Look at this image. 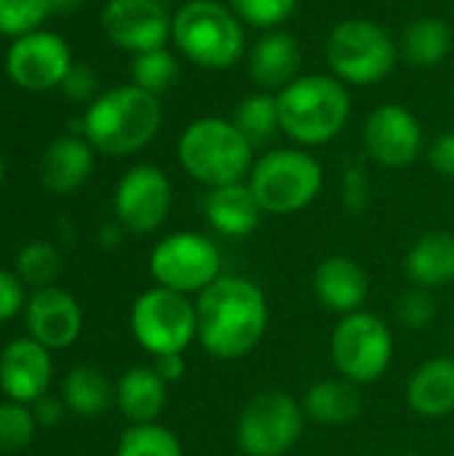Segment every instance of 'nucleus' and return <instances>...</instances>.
Segmentation results:
<instances>
[{
	"mask_svg": "<svg viewBox=\"0 0 454 456\" xmlns=\"http://www.w3.org/2000/svg\"><path fill=\"white\" fill-rule=\"evenodd\" d=\"M171 40L190 64L201 69H230L246 53V27L219 0H187L177 8Z\"/></svg>",
	"mask_w": 454,
	"mask_h": 456,
	"instance_id": "5",
	"label": "nucleus"
},
{
	"mask_svg": "<svg viewBox=\"0 0 454 456\" xmlns=\"http://www.w3.org/2000/svg\"><path fill=\"white\" fill-rule=\"evenodd\" d=\"M179 80V56L171 53L166 45L136 53L131 61V83L147 94L161 96Z\"/></svg>",
	"mask_w": 454,
	"mask_h": 456,
	"instance_id": "29",
	"label": "nucleus"
},
{
	"mask_svg": "<svg viewBox=\"0 0 454 456\" xmlns=\"http://www.w3.org/2000/svg\"><path fill=\"white\" fill-rule=\"evenodd\" d=\"M62 401L72 414L91 419V417H102L112 406L115 387L99 369L75 366L62 382Z\"/></svg>",
	"mask_w": 454,
	"mask_h": 456,
	"instance_id": "27",
	"label": "nucleus"
},
{
	"mask_svg": "<svg viewBox=\"0 0 454 456\" xmlns=\"http://www.w3.org/2000/svg\"><path fill=\"white\" fill-rule=\"evenodd\" d=\"M35 425L32 409L24 403H0V454L24 449L35 436Z\"/></svg>",
	"mask_w": 454,
	"mask_h": 456,
	"instance_id": "34",
	"label": "nucleus"
},
{
	"mask_svg": "<svg viewBox=\"0 0 454 456\" xmlns=\"http://www.w3.org/2000/svg\"><path fill=\"white\" fill-rule=\"evenodd\" d=\"M51 3V13H70L75 11L83 0H48Z\"/></svg>",
	"mask_w": 454,
	"mask_h": 456,
	"instance_id": "42",
	"label": "nucleus"
},
{
	"mask_svg": "<svg viewBox=\"0 0 454 456\" xmlns=\"http://www.w3.org/2000/svg\"><path fill=\"white\" fill-rule=\"evenodd\" d=\"M407 403L423 419H444L454 411V358H431L407 382Z\"/></svg>",
	"mask_w": 454,
	"mask_h": 456,
	"instance_id": "22",
	"label": "nucleus"
},
{
	"mask_svg": "<svg viewBox=\"0 0 454 456\" xmlns=\"http://www.w3.org/2000/svg\"><path fill=\"white\" fill-rule=\"evenodd\" d=\"M300 0H227L230 11L252 29H281L297 11Z\"/></svg>",
	"mask_w": 454,
	"mask_h": 456,
	"instance_id": "32",
	"label": "nucleus"
},
{
	"mask_svg": "<svg viewBox=\"0 0 454 456\" xmlns=\"http://www.w3.org/2000/svg\"><path fill=\"white\" fill-rule=\"evenodd\" d=\"M128 326L142 350L153 358L166 353H185L198 339L195 305L171 289L153 286L131 305Z\"/></svg>",
	"mask_w": 454,
	"mask_h": 456,
	"instance_id": "8",
	"label": "nucleus"
},
{
	"mask_svg": "<svg viewBox=\"0 0 454 456\" xmlns=\"http://www.w3.org/2000/svg\"><path fill=\"white\" fill-rule=\"evenodd\" d=\"M246 72L257 91L278 94L302 75V45L289 29L262 32L246 51Z\"/></svg>",
	"mask_w": 454,
	"mask_h": 456,
	"instance_id": "18",
	"label": "nucleus"
},
{
	"mask_svg": "<svg viewBox=\"0 0 454 456\" xmlns=\"http://www.w3.org/2000/svg\"><path fill=\"white\" fill-rule=\"evenodd\" d=\"M305 409L281 390H265L246 401L235 422V444L246 456H284L305 430Z\"/></svg>",
	"mask_w": 454,
	"mask_h": 456,
	"instance_id": "9",
	"label": "nucleus"
},
{
	"mask_svg": "<svg viewBox=\"0 0 454 456\" xmlns=\"http://www.w3.org/2000/svg\"><path fill=\"white\" fill-rule=\"evenodd\" d=\"M72 64L75 61L67 40L51 29H35L29 35L11 40L3 61L8 80L16 88L32 94H43L62 86Z\"/></svg>",
	"mask_w": 454,
	"mask_h": 456,
	"instance_id": "12",
	"label": "nucleus"
},
{
	"mask_svg": "<svg viewBox=\"0 0 454 456\" xmlns=\"http://www.w3.org/2000/svg\"><path fill=\"white\" fill-rule=\"evenodd\" d=\"M51 350L29 337L8 342L0 353V390L13 403L29 406L43 398L51 387Z\"/></svg>",
	"mask_w": 454,
	"mask_h": 456,
	"instance_id": "17",
	"label": "nucleus"
},
{
	"mask_svg": "<svg viewBox=\"0 0 454 456\" xmlns=\"http://www.w3.org/2000/svg\"><path fill=\"white\" fill-rule=\"evenodd\" d=\"M367 195H369V179H367V174L359 166H351L343 174V200L351 208H361L367 203Z\"/></svg>",
	"mask_w": 454,
	"mask_h": 456,
	"instance_id": "39",
	"label": "nucleus"
},
{
	"mask_svg": "<svg viewBox=\"0 0 454 456\" xmlns=\"http://www.w3.org/2000/svg\"><path fill=\"white\" fill-rule=\"evenodd\" d=\"M153 369H155V374H158L166 385H169V382H179V379L185 377V371H187L182 353L155 355V358H153Z\"/></svg>",
	"mask_w": 454,
	"mask_h": 456,
	"instance_id": "40",
	"label": "nucleus"
},
{
	"mask_svg": "<svg viewBox=\"0 0 454 456\" xmlns=\"http://www.w3.org/2000/svg\"><path fill=\"white\" fill-rule=\"evenodd\" d=\"M423 126L412 110L388 102L369 112L364 123V147L383 168H407L423 152Z\"/></svg>",
	"mask_w": 454,
	"mask_h": 456,
	"instance_id": "15",
	"label": "nucleus"
},
{
	"mask_svg": "<svg viewBox=\"0 0 454 456\" xmlns=\"http://www.w3.org/2000/svg\"><path fill=\"white\" fill-rule=\"evenodd\" d=\"M281 134L297 147H321L343 134L351 120V91L332 72H310L276 94Z\"/></svg>",
	"mask_w": 454,
	"mask_h": 456,
	"instance_id": "3",
	"label": "nucleus"
},
{
	"mask_svg": "<svg viewBox=\"0 0 454 456\" xmlns=\"http://www.w3.org/2000/svg\"><path fill=\"white\" fill-rule=\"evenodd\" d=\"M174 16L161 0H107L102 29L112 45L128 53L163 48L171 40Z\"/></svg>",
	"mask_w": 454,
	"mask_h": 456,
	"instance_id": "14",
	"label": "nucleus"
},
{
	"mask_svg": "<svg viewBox=\"0 0 454 456\" xmlns=\"http://www.w3.org/2000/svg\"><path fill=\"white\" fill-rule=\"evenodd\" d=\"M115 403L131 425H150L166 406V382L153 366H134L115 385Z\"/></svg>",
	"mask_w": 454,
	"mask_h": 456,
	"instance_id": "25",
	"label": "nucleus"
},
{
	"mask_svg": "<svg viewBox=\"0 0 454 456\" xmlns=\"http://www.w3.org/2000/svg\"><path fill=\"white\" fill-rule=\"evenodd\" d=\"M324 56L340 83L361 88L385 80L401 53L399 40H393V35L383 24L353 16L332 27Z\"/></svg>",
	"mask_w": 454,
	"mask_h": 456,
	"instance_id": "7",
	"label": "nucleus"
},
{
	"mask_svg": "<svg viewBox=\"0 0 454 456\" xmlns=\"http://www.w3.org/2000/svg\"><path fill=\"white\" fill-rule=\"evenodd\" d=\"M3 176H5V163H3V155H0V184H3Z\"/></svg>",
	"mask_w": 454,
	"mask_h": 456,
	"instance_id": "43",
	"label": "nucleus"
},
{
	"mask_svg": "<svg viewBox=\"0 0 454 456\" xmlns=\"http://www.w3.org/2000/svg\"><path fill=\"white\" fill-rule=\"evenodd\" d=\"M182 171L198 184L214 190L246 182L254 166V144L227 118H198L185 126L177 142Z\"/></svg>",
	"mask_w": 454,
	"mask_h": 456,
	"instance_id": "4",
	"label": "nucleus"
},
{
	"mask_svg": "<svg viewBox=\"0 0 454 456\" xmlns=\"http://www.w3.org/2000/svg\"><path fill=\"white\" fill-rule=\"evenodd\" d=\"M174 203V187L163 168L153 163H139L128 168L118 187H115V216L118 224L128 232L147 235L155 232L171 211Z\"/></svg>",
	"mask_w": 454,
	"mask_h": 456,
	"instance_id": "13",
	"label": "nucleus"
},
{
	"mask_svg": "<svg viewBox=\"0 0 454 456\" xmlns=\"http://www.w3.org/2000/svg\"><path fill=\"white\" fill-rule=\"evenodd\" d=\"M48 16H54L48 0H0V35L16 40L43 29Z\"/></svg>",
	"mask_w": 454,
	"mask_h": 456,
	"instance_id": "33",
	"label": "nucleus"
},
{
	"mask_svg": "<svg viewBox=\"0 0 454 456\" xmlns=\"http://www.w3.org/2000/svg\"><path fill=\"white\" fill-rule=\"evenodd\" d=\"M396 315L399 321L412 329V331H423L428 323H433L436 318V302L431 297L428 289H412V291H404L396 302Z\"/></svg>",
	"mask_w": 454,
	"mask_h": 456,
	"instance_id": "35",
	"label": "nucleus"
},
{
	"mask_svg": "<svg viewBox=\"0 0 454 456\" xmlns=\"http://www.w3.org/2000/svg\"><path fill=\"white\" fill-rule=\"evenodd\" d=\"M64 409H67L64 401H56V398H51V395H43V398H37V401L32 403V417H35L37 425L51 428V425H56V422L62 419V411H64Z\"/></svg>",
	"mask_w": 454,
	"mask_h": 456,
	"instance_id": "41",
	"label": "nucleus"
},
{
	"mask_svg": "<svg viewBox=\"0 0 454 456\" xmlns=\"http://www.w3.org/2000/svg\"><path fill=\"white\" fill-rule=\"evenodd\" d=\"M452 456H454V454H452Z\"/></svg>",
	"mask_w": 454,
	"mask_h": 456,
	"instance_id": "45",
	"label": "nucleus"
},
{
	"mask_svg": "<svg viewBox=\"0 0 454 456\" xmlns=\"http://www.w3.org/2000/svg\"><path fill=\"white\" fill-rule=\"evenodd\" d=\"M222 270V254L217 243L193 230L166 235L150 254V273L158 286L179 291L185 297L209 289Z\"/></svg>",
	"mask_w": 454,
	"mask_h": 456,
	"instance_id": "11",
	"label": "nucleus"
},
{
	"mask_svg": "<svg viewBox=\"0 0 454 456\" xmlns=\"http://www.w3.org/2000/svg\"><path fill=\"white\" fill-rule=\"evenodd\" d=\"M163 126V107L155 94L139 86H115L102 91L80 120V136L110 158H126L144 150Z\"/></svg>",
	"mask_w": 454,
	"mask_h": 456,
	"instance_id": "2",
	"label": "nucleus"
},
{
	"mask_svg": "<svg viewBox=\"0 0 454 456\" xmlns=\"http://www.w3.org/2000/svg\"><path fill=\"white\" fill-rule=\"evenodd\" d=\"M115 456H182V444L169 428L158 422L131 425L123 430Z\"/></svg>",
	"mask_w": 454,
	"mask_h": 456,
	"instance_id": "31",
	"label": "nucleus"
},
{
	"mask_svg": "<svg viewBox=\"0 0 454 456\" xmlns=\"http://www.w3.org/2000/svg\"><path fill=\"white\" fill-rule=\"evenodd\" d=\"M62 94L67 96V99H72V102H94L99 94H96V88H99V80H96V75H94V69L91 67H86V64H72L70 67V72L64 75V80H62Z\"/></svg>",
	"mask_w": 454,
	"mask_h": 456,
	"instance_id": "36",
	"label": "nucleus"
},
{
	"mask_svg": "<svg viewBox=\"0 0 454 456\" xmlns=\"http://www.w3.org/2000/svg\"><path fill=\"white\" fill-rule=\"evenodd\" d=\"M182 3H187V0H182Z\"/></svg>",
	"mask_w": 454,
	"mask_h": 456,
	"instance_id": "44",
	"label": "nucleus"
},
{
	"mask_svg": "<svg viewBox=\"0 0 454 456\" xmlns=\"http://www.w3.org/2000/svg\"><path fill=\"white\" fill-rule=\"evenodd\" d=\"M238 131L254 144H268L281 134V118H278V99L270 91H254L244 96L230 118Z\"/></svg>",
	"mask_w": 454,
	"mask_h": 456,
	"instance_id": "28",
	"label": "nucleus"
},
{
	"mask_svg": "<svg viewBox=\"0 0 454 456\" xmlns=\"http://www.w3.org/2000/svg\"><path fill=\"white\" fill-rule=\"evenodd\" d=\"M94 147L86 142V136L64 134L48 142L37 160V179L48 192L67 195L86 184V179L94 171Z\"/></svg>",
	"mask_w": 454,
	"mask_h": 456,
	"instance_id": "20",
	"label": "nucleus"
},
{
	"mask_svg": "<svg viewBox=\"0 0 454 456\" xmlns=\"http://www.w3.org/2000/svg\"><path fill=\"white\" fill-rule=\"evenodd\" d=\"M59 273H62V254L48 240H32L16 256V278L24 286H32L35 291L54 286Z\"/></svg>",
	"mask_w": 454,
	"mask_h": 456,
	"instance_id": "30",
	"label": "nucleus"
},
{
	"mask_svg": "<svg viewBox=\"0 0 454 456\" xmlns=\"http://www.w3.org/2000/svg\"><path fill=\"white\" fill-rule=\"evenodd\" d=\"M404 270L417 289H442L454 281V235L444 230L425 232L409 248Z\"/></svg>",
	"mask_w": 454,
	"mask_h": 456,
	"instance_id": "24",
	"label": "nucleus"
},
{
	"mask_svg": "<svg viewBox=\"0 0 454 456\" xmlns=\"http://www.w3.org/2000/svg\"><path fill=\"white\" fill-rule=\"evenodd\" d=\"M313 294L326 310L343 318L364 307L369 297V275L351 256H326L313 270Z\"/></svg>",
	"mask_w": 454,
	"mask_h": 456,
	"instance_id": "19",
	"label": "nucleus"
},
{
	"mask_svg": "<svg viewBox=\"0 0 454 456\" xmlns=\"http://www.w3.org/2000/svg\"><path fill=\"white\" fill-rule=\"evenodd\" d=\"M206 222L225 238H246L262 222V208L246 182L214 187L206 195Z\"/></svg>",
	"mask_w": 454,
	"mask_h": 456,
	"instance_id": "21",
	"label": "nucleus"
},
{
	"mask_svg": "<svg viewBox=\"0 0 454 456\" xmlns=\"http://www.w3.org/2000/svg\"><path fill=\"white\" fill-rule=\"evenodd\" d=\"M246 184L265 214L289 216L318 198L324 168L305 147H276L254 160Z\"/></svg>",
	"mask_w": 454,
	"mask_h": 456,
	"instance_id": "6",
	"label": "nucleus"
},
{
	"mask_svg": "<svg viewBox=\"0 0 454 456\" xmlns=\"http://www.w3.org/2000/svg\"><path fill=\"white\" fill-rule=\"evenodd\" d=\"M454 32L442 16H417L399 37V53L420 69L439 67L452 53Z\"/></svg>",
	"mask_w": 454,
	"mask_h": 456,
	"instance_id": "26",
	"label": "nucleus"
},
{
	"mask_svg": "<svg viewBox=\"0 0 454 456\" xmlns=\"http://www.w3.org/2000/svg\"><path fill=\"white\" fill-rule=\"evenodd\" d=\"M24 289L21 281L13 273L0 270V323L11 321L24 307Z\"/></svg>",
	"mask_w": 454,
	"mask_h": 456,
	"instance_id": "37",
	"label": "nucleus"
},
{
	"mask_svg": "<svg viewBox=\"0 0 454 456\" xmlns=\"http://www.w3.org/2000/svg\"><path fill=\"white\" fill-rule=\"evenodd\" d=\"M428 163L439 176L454 179V131L439 134L428 147Z\"/></svg>",
	"mask_w": 454,
	"mask_h": 456,
	"instance_id": "38",
	"label": "nucleus"
},
{
	"mask_svg": "<svg viewBox=\"0 0 454 456\" xmlns=\"http://www.w3.org/2000/svg\"><path fill=\"white\" fill-rule=\"evenodd\" d=\"M302 409H305V417L318 425H329V428L351 425L364 411L361 385H356L345 377L321 379L308 387V393L302 398Z\"/></svg>",
	"mask_w": 454,
	"mask_h": 456,
	"instance_id": "23",
	"label": "nucleus"
},
{
	"mask_svg": "<svg viewBox=\"0 0 454 456\" xmlns=\"http://www.w3.org/2000/svg\"><path fill=\"white\" fill-rule=\"evenodd\" d=\"M393 361V334L388 323L367 310L343 315L332 331V363L340 377L356 385L377 382Z\"/></svg>",
	"mask_w": 454,
	"mask_h": 456,
	"instance_id": "10",
	"label": "nucleus"
},
{
	"mask_svg": "<svg viewBox=\"0 0 454 456\" xmlns=\"http://www.w3.org/2000/svg\"><path fill=\"white\" fill-rule=\"evenodd\" d=\"M27 337L48 350L70 347L83 331V310L72 294L48 286L35 291L24 305Z\"/></svg>",
	"mask_w": 454,
	"mask_h": 456,
	"instance_id": "16",
	"label": "nucleus"
},
{
	"mask_svg": "<svg viewBox=\"0 0 454 456\" xmlns=\"http://www.w3.org/2000/svg\"><path fill=\"white\" fill-rule=\"evenodd\" d=\"M198 342L219 361L252 355L268 331V299L262 289L241 275H219L198 294Z\"/></svg>",
	"mask_w": 454,
	"mask_h": 456,
	"instance_id": "1",
	"label": "nucleus"
}]
</instances>
